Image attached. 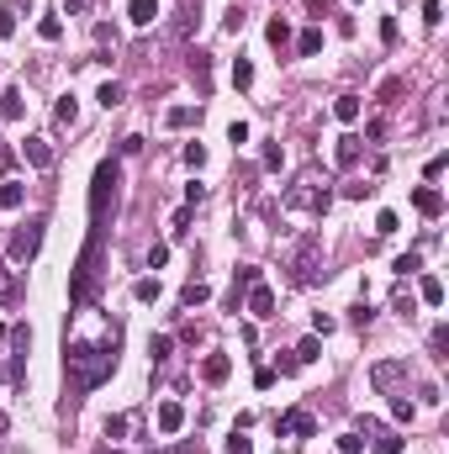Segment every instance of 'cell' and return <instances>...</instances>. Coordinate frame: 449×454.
<instances>
[{
  "label": "cell",
  "mask_w": 449,
  "mask_h": 454,
  "mask_svg": "<svg viewBox=\"0 0 449 454\" xmlns=\"http://www.w3.org/2000/svg\"><path fill=\"white\" fill-rule=\"evenodd\" d=\"M117 185H122L117 159H101L95 180H90V238H85L80 259L69 270V312H85L101 301V280H106V212L117 201Z\"/></svg>",
  "instance_id": "1"
},
{
  "label": "cell",
  "mask_w": 449,
  "mask_h": 454,
  "mask_svg": "<svg viewBox=\"0 0 449 454\" xmlns=\"http://www.w3.org/2000/svg\"><path fill=\"white\" fill-rule=\"evenodd\" d=\"M117 349H122V328L111 323L101 344H64V381H69V396H90L95 386H106L111 370H117Z\"/></svg>",
  "instance_id": "2"
},
{
  "label": "cell",
  "mask_w": 449,
  "mask_h": 454,
  "mask_svg": "<svg viewBox=\"0 0 449 454\" xmlns=\"http://www.w3.org/2000/svg\"><path fill=\"white\" fill-rule=\"evenodd\" d=\"M318 275H322V233H301L285 249V280L291 286H312Z\"/></svg>",
  "instance_id": "3"
},
{
  "label": "cell",
  "mask_w": 449,
  "mask_h": 454,
  "mask_svg": "<svg viewBox=\"0 0 449 454\" xmlns=\"http://www.w3.org/2000/svg\"><path fill=\"white\" fill-rule=\"evenodd\" d=\"M280 206H285V212H301V217H322V212L333 206V191H328V180H318V175L307 169L296 185H285Z\"/></svg>",
  "instance_id": "4"
},
{
  "label": "cell",
  "mask_w": 449,
  "mask_h": 454,
  "mask_svg": "<svg viewBox=\"0 0 449 454\" xmlns=\"http://www.w3.org/2000/svg\"><path fill=\"white\" fill-rule=\"evenodd\" d=\"M43 217H27L22 227L11 233V243H6V254H11V264H32L37 259V249H43Z\"/></svg>",
  "instance_id": "5"
},
{
  "label": "cell",
  "mask_w": 449,
  "mask_h": 454,
  "mask_svg": "<svg viewBox=\"0 0 449 454\" xmlns=\"http://www.w3.org/2000/svg\"><path fill=\"white\" fill-rule=\"evenodd\" d=\"M280 433H291V439H312V433H318V418H312L307 407H291V412L280 418Z\"/></svg>",
  "instance_id": "6"
},
{
  "label": "cell",
  "mask_w": 449,
  "mask_h": 454,
  "mask_svg": "<svg viewBox=\"0 0 449 454\" xmlns=\"http://www.w3.org/2000/svg\"><path fill=\"white\" fill-rule=\"evenodd\" d=\"M243 312H254V317H275V291L264 286V280H259V286H248L243 291Z\"/></svg>",
  "instance_id": "7"
},
{
  "label": "cell",
  "mask_w": 449,
  "mask_h": 454,
  "mask_svg": "<svg viewBox=\"0 0 449 454\" xmlns=\"http://www.w3.org/2000/svg\"><path fill=\"white\" fill-rule=\"evenodd\" d=\"M154 423H159V433H164V439H175V433L185 428V407H180V402H164V407L154 412Z\"/></svg>",
  "instance_id": "8"
},
{
  "label": "cell",
  "mask_w": 449,
  "mask_h": 454,
  "mask_svg": "<svg viewBox=\"0 0 449 454\" xmlns=\"http://www.w3.org/2000/svg\"><path fill=\"white\" fill-rule=\"evenodd\" d=\"M227 375H233V359H227V354H206L201 359V381L206 386H222Z\"/></svg>",
  "instance_id": "9"
},
{
  "label": "cell",
  "mask_w": 449,
  "mask_h": 454,
  "mask_svg": "<svg viewBox=\"0 0 449 454\" xmlns=\"http://www.w3.org/2000/svg\"><path fill=\"white\" fill-rule=\"evenodd\" d=\"M359 143H365V138H355V132H343V138H338V148H333V159H338V169H355V164H359V154H365Z\"/></svg>",
  "instance_id": "10"
},
{
  "label": "cell",
  "mask_w": 449,
  "mask_h": 454,
  "mask_svg": "<svg viewBox=\"0 0 449 454\" xmlns=\"http://www.w3.org/2000/svg\"><path fill=\"white\" fill-rule=\"evenodd\" d=\"M359 111H365V101H359L355 90H343V96L333 101V117H338L343 127H355V122H359Z\"/></svg>",
  "instance_id": "11"
},
{
  "label": "cell",
  "mask_w": 449,
  "mask_h": 454,
  "mask_svg": "<svg viewBox=\"0 0 449 454\" xmlns=\"http://www.w3.org/2000/svg\"><path fill=\"white\" fill-rule=\"evenodd\" d=\"M206 301H212V286H206L201 275H196V280H185V291H180V307H185V312H196V307H206Z\"/></svg>",
  "instance_id": "12"
},
{
  "label": "cell",
  "mask_w": 449,
  "mask_h": 454,
  "mask_svg": "<svg viewBox=\"0 0 449 454\" xmlns=\"http://www.w3.org/2000/svg\"><path fill=\"white\" fill-rule=\"evenodd\" d=\"M22 154H27V164H32V169H43V175L53 169V148H48L43 138H27V143H22Z\"/></svg>",
  "instance_id": "13"
},
{
  "label": "cell",
  "mask_w": 449,
  "mask_h": 454,
  "mask_svg": "<svg viewBox=\"0 0 449 454\" xmlns=\"http://www.w3.org/2000/svg\"><path fill=\"white\" fill-rule=\"evenodd\" d=\"M22 201H27V185H22V180H11V175H6V180H0V212H16Z\"/></svg>",
  "instance_id": "14"
},
{
  "label": "cell",
  "mask_w": 449,
  "mask_h": 454,
  "mask_svg": "<svg viewBox=\"0 0 449 454\" xmlns=\"http://www.w3.org/2000/svg\"><path fill=\"white\" fill-rule=\"evenodd\" d=\"M413 206H418L423 217H439V212H444V196H439L434 185H418V191H413Z\"/></svg>",
  "instance_id": "15"
},
{
  "label": "cell",
  "mask_w": 449,
  "mask_h": 454,
  "mask_svg": "<svg viewBox=\"0 0 449 454\" xmlns=\"http://www.w3.org/2000/svg\"><path fill=\"white\" fill-rule=\"evenodd\" d=\"M127 16H132V27H154L159 0H127Z\"/></svg>",
  "instance_id": "16"
},
{
  "label": "cell",
  "mask_w": 449,
  "mask_h": 454,
  "mask_svg": "<svg viewBox=\"0 0 449 454\" xmlns=\"http://www.w3.org/2000/svg\"><path fill=\"white\" fill-rule=\"evenodd\" d=\"M190 80L201 85V90H206V85H212V53H201V48L190 53Z\"/></svg>",
  "instance_id": "17"
},
{
  "label": "cell",
  "mask_w": 449,
  "mask_h": 454,
  "mask_svg": "<svg viewBox=\"0 0 449 454\" xmlns=\"http://www.w3.org/2000/svg\"><path fill=\"white\" fill-rule=\"evenodd\" d=\"M264 37H270V48H285V43H291V22H285V16H270V22H264Z\"/></svg>",
  "instance_id": "18"
},
{
  "label": "cell",
  "mask_w": 449,
  "mask_h": 454,
  "mask_svg": "<svg viewBox=\"0 0 449 454\" xmlns=\"http://www.w3.org/2000/svg\"><path fill=\"white\" fill-rule=\"evenodd\" d=\"M16 296H22V275L16 270H0V307H11Z\"/></svg>",
  "instance_id": "19"
},
{
  "label": "cell",
  "mask_w": 449,
  "mask_h": 454,
  "mask_svg": "<svg viewBox=\"0 0 449 454\" xmlns=\"http://www.w3.org/2000/svg\"><path fill=\"white\" fill-rule=\"evenodd\" d=\"M95 101H101V106H106V111H117L122 101H127V90H122L117 80H106V85H101V90H95Z\"/></svg>",
  "instance_id": "20"
},
{
  "label": "cell",
  "mask_w": 449,
  "mask_h": 454,
  "mask_svg": "<svg viewBox=\"0 0 449 454\" xmlns=\"http://www.w3.org/2000/svg\"><path fill=\"white\" fill-rule=\"evenodd\" d=\"M22 111H27L22 90H6V96H0V117H6V122H22Z\"/></svg>",
  "instance_id": "21"
},
{
  "label": "cell",
  "mask_w": 449,
  "mask_h": 454,
  "mask_svg": "<svg viewBox=\"0 0 449 454\" xmlns=\"http://www.w3.org/2000/svg\"><path fill=\"white\" fill-rule=\"evenodd\" d=\"M407 375V365H397V359H380L376 365V386H397Z\"/></svg>",
  "instance_id": "22"
},
{
  "label": "cell",
  "mask_w": 449,
  "mask_h": 454,
  "mask_svg": "<svg viewBox=\"0 0 449 454\" xmlns=\"http://www.w3.org/2000/svg\"><path fill=\"white\" fill-rule=\"evenodd\" d=\"M418 296H423L428 307H439V301H444V280H439V275H423V286H418Z\"/></svg>",
  "instance_id": "23"
},
{
  "label": "cell",
  "mask_w": 449,
  "mask_h": 454,
  "mask_svg": "<svg viewBox=\"0 0 449 454\" xmlns=\"http://www.w3.org/2000/svg\"><path fill=\"white\" fill-rule=\"evenodd\" d=\"M190 122H196V106H169V111H164V127H175V132L190 127Z\"/></svg>",
  "instance_id": "24"
},
{
  "label": "cell",
  "mask_w": 449,
  "mask_h": 454,
  "mask_svg": "<svg viewBox=\"0 0 449 454\" xmlns=\"http://www.w3.org/2000/svg\"><path fill=\"white\" fill-rule=\"evenodd\" d=\"M318 48H322V32H318V27H307V32L296 37V53H301V59H312Z\"/></svg>",
  "instance_id": "25"
},
{
  "label": "cell",
  "mask_w": 449,
  "mask_h": 454,
  "mask_svg": "<svg viewBox=\"0 0 449 454\" xmlns=\"http://www.w3.org/2000/svg\"><path fill=\"white\" fill-rule=\"evenodd\" d=\"M291 354H296V365H312V359H322V344H318V338H301Z\"/></svg>",
  "instance_id": "26"
},
{
  "label": "cell",
  "mask_w": 449,
  "mask_h": 454,
  "mask_svg": "<svg viewBox=\"0 0 449 454\" xmlns=\"http://www.w3.org/2000/svg\"><path fill=\"white\" fill-rule=\"evenodd\" d=\"M391 270H397V275H418V270H423V254H418V249H407L402 259L391 264Z\"/></svg>",
  "instance_id": "27"
},
{
  "label": "cell",
  "mask_w": 449,
  "mask_h": 454,
  "mask_svg": "<svg viewBox=\"0 0 449 454\" xmlns=\"http://www.w3.org/2000/svg\"><path fill=\"white\" fill-rule=\"evenodd\" d=\"M391 418H397V423H413V418H418V407L407 402V391H402V396H391Z\"/></svg>",
  "instance_id": "28"
},
{
  "label": "cell",
  "mask_w": 449,
  "mask_h": 454,
  "mask_svg": "<svg viewBox=\"0 0 449 454\" xmlns=\"http://www.w3.org/2000/svg\"><path fill=\"white\" fill-rule=\"evenodd\" d=\"M37 37H43V43H59V37H64V22H59V16H43V22H37Z\"/></svg>",
  "instance_id": "29"
},
{
  "label": "cell",
  "mask_w": 449,
  "mask_h": 454,
  "mask_svg": "<svg viewBox=\"0 0 449 454\" xmlns=\"http://www.w3.org/2000/svg\"><path fill=\"white\" fill-rule=\"evenodd\" d=\"M53 117H59V127H74V117H80V106H74V96H64L59 106H53Z\"/></svg>",
  "instance_id": "30"
},
{
  "label": "cell",
  "mask_w": 449,
  "mask_h": 454,
  "mask_svg": "<svg viewBox=\"0 0 449 454\" xmlns=\"http://www.w3.org/2000/svg\"><path fill=\"white\" fill-rule=\"evenodd\" d=\"M233 85H238V90L254 85V64H248V59H233Z\"/></svg>",
  "instance_id": "31"
},
{
  "label": "cell",
  "mask_w": 449,
  "mask_h": 454,
  "mask_svg": "<svg viewBox=\"0 0 449 454\" xmlns=\"http://www.w3.org/2000/svg\"><path fill=\"white\" fill-rule=\"evenodd\" d=\"M397 96H402V80H380V90H376L380 106H397Z\"/></svg>",
  "instance_id": "32"
},
{
  "label": "cell",
  "mask_w": 449,
  "mask_h": 454,
  "mask_svg": "<svg viewBox=\"0 0 449 454\" xmlns=\"http://www.w3.org/2000/svg\"><path fill=\"white\" fill-rule=\"evenodd\" d=\"M397 227H402V217H397V212H380V217H376V238H391Z\"/></svg>",
  "instance_id": "33"
},
{
  "label": "cell",
  "mask_w": 449,
  "mask_h": 454,
  "mask_svg": "<svg viewBox=\"0 0 449 454\" xmlns=\"http://www.w3.org/2000/svg\"><path fill=\"white\" fill-rule=\"evenodd\" d=\"M169 349H175V338H169V333H159L154 344H148V354H154V365H164V359H169Z\"/></svg>",
  "instance_id": "34"
},
{
  "label": "cell",
  "mask_w": 449,
  "mask_h": 454,
  "mask_svg": "<svg viewBox=\"0 0 449 454\" xmlns=\"http://www.w3.org/2000/svg\"><path fill=\"white\" fill-rule=\"evenodd\" d=\"M259 164H264V169H280V164H285V148H280V143H264Z\"/></svg>",
  "instance_id": "35"
},
{
  "label": "cell",
  "mask_w": 449,
  "mask_h": 454,
  "mask_svg": "<svg viewBox=\"0 0 449 454\" xmlns=\"http://www.w3.org/2000/svg\"><path fill=\"white\" fill-rule=\"evenodd\" d=\"M391 312H402V317H413V312H418L413 291H397V296H391Z\"/></svg>",
  "instance_id": "36"
},
{
  "label": "cell",
  "mask_w": 449,
  "mask_h": 454,
  "mask_svg": "<svg viewBox=\"0 0 449 454\" xmlns=\"http://www.w3.org/2000/svg\"><path fill=\"white\" fill-rule=\"evenodd\" d=\"M132 296H138L143 307H148V301H159V280H138V286H132Z\"/></svg>",
  "instance_id": "37"
},
{
  "label": "cell",
  "mask_w": 449,
  "mask_h": 454,
  "mask_svg": "<svg viewBox=\"0 0 449 454\" xmlns=\"http://www.w3.org/2000/svg\"><path fill=\"white\" fill-rule=\"evenodd\" d=\"M376 454H402V439L397 433H376Z\"/></svg>",
  "instance_id": "38"
},
{
  "label": "cell",
  "mask_w": 449,
  "mask_h": 454,
  "mask_svg": "<svg viewBox=\"0 0 449 454\" xmlns=\"http://www.w3.org/2000/svg\"><path fill=\"white\" fill-rule=\"evenodd\" d=\"M343 196H349V201H365V196H376V185H365V180H349V185H343Z\"/></svg>",
  "instance_id": "39"
},
{
  "label": "cell",
  "mask_w": 449,
  "mask_h": 454,
  "mask_svg": "<svg viewBox=\"0 0 449 454\" xmlns=\"http://www.w3.org/2000/svg\"><path fill=\"white\" fill-rule=\"evenodd\" d=\"M6 37H16V11L11 6H0V43H6Z\"/></svg>",
  "instance_id": "40"
},
{
  "label": "cell",
  "mask_w": 449,
  "mask_h": 454,
  "mask_svg": "<svg viewBox=\"0 0 449 454\" xmlns=\"http://www.w3.org/2000/svg\"><path fill=\"white\" fill-rule=\"evenodd\" d=\"M227 143H233V148L248 143V122H227Z\"/></svg>",
  "instance_id": "41"
},
{
  "label": "cell",
  "mask_w": 449,
  "mask_h": 454,
  "mask_svg": "<svg viewBox=\"0 0 449 454\" xmlns=\"http://www.w3.org/2000/svg\"><path fill=\"white\" fill-rule=\"evenodd\" d=\"M444 169H449V154H434V159H428V164H423V175H428V180H439V175H444Z\"/></svg>",
  "instance_id": "42"
},
{
  "label": "cell",
  "mask_w": 449,
  "mask_h": 454,
  "mask_svg": "<svg viewBox=\"0 0 449 454\" xmlns=\"http://www.w3.org/2000/svg\"><path fill=\"white\" fill-rule=\"evenodd\" d=\"M423 22H428V27L444 22V6H439V0H423Z\"/></svg>",
  "instance_id": "43"
},
{
  "label": "cell",
  "mask_w": 449,
  "mask_h": 454,
  "mask_svg": "<svg viewBox=\"0 0 449 454\" xmlns=\"http://www.w3.org/2000/svg\"><path fill=\"white\" fill-rule=\"evenodd\" d=\"M359 449H365V439H359V433H343V439H338V454H359Z\"/></svg>",
  "instance_id": "44"
},
{
  "label": "cell",
  "mask_w": 449,
  "mask_h": 454,
  "mask_svg": "<svg viewBox=\"0 0 449 454\" xmlns=\"http://www.w3.org/2000/svg\"><path fill=\"white\" fill-rule=\"evenodd\" d=\"M185 164L201 169V164H206V148H201V143H185Z\"/></svg>",
  "instance_id": "45"
},
{
  "label": "cell",
  "mask_w": 449,
  "mask_h": 454,
  "mask_svg": "<svg viewBox=\"0 0 449 454\" xmlns=\"http://www.w3.org/2000/svg\"><path fill=\"white\" fill-rule=\"evenodd\" d=\"M159 264H169V243H154V249H148V270H159Z\"/></svg>",
  "instance_id": "46"
},
{
  "label": "cell",
  "mask_w": 449,
  "mask_h": 454,
  "mask_svg": "<svg viewBox=\"0 0 449 454\" xmlns=\"http://www.w3.org/2000/svg\"><path fill=\"white\" fill-rule=\"evenodd\" d=\"M206 201V185H201V180H196V185H185V206H201Z\"/></svg>",
  "instance_id": "47"
},
{
  "label": "cell",
  "mask_w": 449,
  "mask_h": 454,
  "mask_svg": "<svg viewBox=\"0 0 449 454\" xmlns=\"http://www.w3.org/2000/svg\"><path fill=\"white\" fill-rule=\"evenodd\" d=\"M169 227H175V238H185V227H190V206H180V212H175V222H169Z\"/></svg>",
  "instance_id": "48"
},
{
  "label": "cell",
  "mask_w": 449,
  "mask_h": 454,
  "mask_svg": "<svg viewBox=\"0 0 449 454\" xmlns=\"http://www.w3.org/2000/svg\"><path fill=\"white\" fill-rule=\"evenodd\" d=\"M370 317H376V312H370V301H359V307H355V312H349V323H359V328H365V323H370Z\"/></svg>",
  "instance_id": "49"
},
{
  "label": "cell",
  "mask_w": 449,
  "mask_h": 454,
  "mask_svg": "<svg viewBox=\"0 0 449 454\" xmlns=\"http://www.w3.org/2000/svg\"><path fill=\"white\" fill-rule=\"evenodd\" d=\"M380 43H386V48L397 43V16H386V22H380Z\"/></svg>",
  "instance_id": "50"
},
{
  "label": "cell",
  "mask_w": 449,
  "mask_h": 454,
  "mask_svg": "<svg viewBox=\"0 0 449 454\" xmlns=\"http://www.w3.org/2000/svg\"><path fill=\"white\" fill-rule=\"evenodd\" d=\"M248 449H254V444H248L243 433H233V439H227V454H248Z\"/></svg>",
  "instance_id": "51"
},
{
  "label": "cell",
  "mask_w": 449,
  "mask_h": 454,
  "mask_svg": "<svg viewBox=\"0 0 449 454\" xmlns=\"http://www.w3.org/2000/svg\"><path fill=\"white\" fill-rule=\"evenodd\" d=\"M122 433H127V418H122V412H117V418L106 423V439H122Z\"/></svg>",
  "instance_id": "52"
},
{
  "label": "cell",
  "mask_w": 449,
  "mask_h": 454,
  "mask_svg": "<svg viewBox=\"0 0 449 454\" xmlns=\"http://www.w3.org/2000/svg\"><path fill=\"white\" fill-rule=\"evenodd\" d=\"M307 11H312V16H318V22H322V16H328V11H333V0H307Z\"/></svg>",
  "instance_id": "53"
}]
</instances>
